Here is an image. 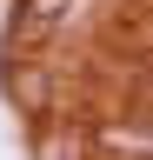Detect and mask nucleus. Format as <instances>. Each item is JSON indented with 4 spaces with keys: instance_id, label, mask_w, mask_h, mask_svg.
<instances>
[{
    "instance_id": "f257e3e1",
    "label": "nucleus",
    "mask_w": 153,
    "mask_h": 160,
    "mask_svg": "<svg viewBox=\"0 0 153 160\" xmlns=\"http://www.w3.org/2000/svg\"><path fill=\"white\" fill-rule=\"evenodd\" d=\"M80 120H87V153H93V160H153L146 113L107 107V113H80Z\"/></svg>"
},
{
    "instance_id": "f03ea898",
    "label": "nucleus",
    "mask_w": 153,
    "mask_h": 160,
    "mask_svg": "<svg viewBox=\"0 0 153 160\" xmlns=\"http://www.w3.org/2000/svg\"><path fill=\"white\" fill-rule=\"evenodd\" d=\"M67 13H73V0H20V20H13V53L33 60L53 33L67 27Z\"/></svg>"
}]
</instances>
